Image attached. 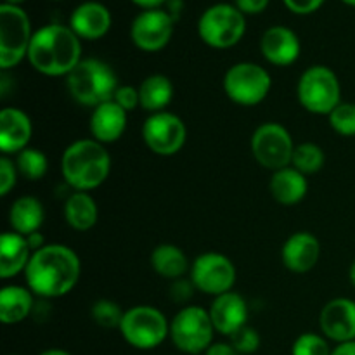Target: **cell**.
Instances as JSON below:
<instances>
[{"label": "cell", "mask_w": 355, "mask_h": 355, "mask_svg": "<svg viewBox=\"0 0 355 355\" xmlns=\"http://www.w3.org/2000/svg\"><path fill=\"white\" fill-rule=\"evenodd\" d=\"M31 21L26 10L19 6H0V68L2 71L14 68L28 58L31 38Z\"/></svg>", "instance_id": "9"}, {"label": "cell", "mask_w": 355, "mask_h": 355, "mask_svg": "<svg viewBox=\"0 0 355 355\" xmlns=\"http://www.w3.org/2000/svg\"><path fill=\"white\" fill-rule=\"evenodd\" d=\"M7 355H19V354H7Z\"/></svg>", "instance_id": "48"}, {"label": "cell", "mask_w": 355, "mask_h": 355, "mask_svg": "<svg viewBox=\"0 0 355 355\" xmlns=\"http://www.w3.org/2000/svg\"><path fill=\"white\" fill-rule=\"evenodd\" d=\"M189 276L198 291L215 298L232 291L238 279V270L229 257L217 252H207L194 259Z\"/></svg>", "instance_id": "12"}, {"label": "cell", "mask_w": 355, "mask_h": 355, "mask_svg": "<svg viewBox=\"0 0 355 355\" xmlns=\"http://www.w3.org/2000/svg\"><path fill=\"white\" fill-rule=\"evenodd\" d=\"M177 21L165 9L141 10L130 24V40L139 51L159 52L170 44Z\"/></svg>", "instance_id": "14"}, {"label": "cell", "mask_w": 355, "mask_h": 355, "mask_svg": "<svg viewBox=\"0 0 355 355\" xmlns=\"http://www.w3.org/2000/svg\"><path fill=\"white\" fill-rule=\"evenodd\" d=\"M33 250L28 238L14 231H6L0 238V277L12 279L26 270Z\"/></svg>", "instance_id": "22"}, {"label": "cell", "mask_w": 355, "mask_h": 355, "mask_svg": "<svg viewBox=\"0 0 355 355\" xmlns=\"http://www.w3.org/2000/svg\"><path fill=\"white\" fill-rule=\"evenodd\" d=\"M114 103L125 110L127 113L130 111H135L139 106H141V97H139V87L134 85H120L118 90L114 92L113 97Z\"/></svg>", "instance_id": "36"}, {"label": "cell", "mask_w": 355, "mask_h": 355, "mask_svg": "<svg viewBox=\"0 0 355 355\" xmlns=\"http://www.w3.org/2000/svg\"><path fill=\"white\" fill-rule=\"evenodd\" d=\"M208 312H210L215 331L227 338L248 324V304L234 290L215 297Z\"/></svg>", "instance_id": "19"}, {"label": "cell", "mask_w": 355, "mask_h": 355, "mask_svg": "<svg viewBox=\"0 0 355 355\" xmlns=\"http://www.w3.org/2000/svg\"><path fill=\"white\" fill-rule=\"evenodd\" d=\"M62 215L69 227L78 232H87L96 227L97 220H99V208H97L92 194L75 191L66 198Z\"/></svg>", "instance_id": "27"}, {"label": "cell", "mask_w": 355, "mask_h": 355, "mask_svg": "<svg viewBox=\"0 0 355 355\" xmlns=\"http://www.w3.org/2000/svg\"><path fill=\"white\" fill-rule=\"evenodd\" d=\"M82 59V40L68 24H45L33 33L28 61L40 75L66 78Z\"/></svg>", "instance_id": "2"}, {"label": "cell", "mask_w": 355, "mask_h": 355, "mask_svg": "<svg viewBox=\"0 0 355 355\" xmlns=\"http://www.w3.org/2000/svg\"><path fill=\"white\" fill-rule=\"evenodd\" d=\"M132 3H135L137 7H141L142 10L148 9H162L166 3V0H130Z\"/></svg>", "instance_id": "42"}, {"label": "cell", "mask_w": 355, "mask_h": 355, "mask_svg": "<svg viewBox=\"0 0 355 355\" xmlns=\"http://www.w3.org/2000/svg\"><path fill=\"white\" fill-rule=\"evenodd\" d=\"M229 343L241 355L255 354L260 349V335L255 328L246 324L245 328H241L234 335L229 336Z\"/></svg>", "instance_id": "34"}, {"label": "cell", "mask_w": 355, "mask_h": 355, "mask_svg": "<svg viewBox=\"0 0 355 355\" xmlns=\"http://www.w3.org/2000/svg\"><path fill=\"white\" fill-rule=\"evenodd\" d=\"M252 155L262 168L277 172L291 165L295 142L290 130L277 121L259 125L252 135Z\"/></svg>", "instance_id": "11"}, {"label": "cell", "mask_w": 355, "mask_h": 355, "mask_svg": "<svg viewBox=\"0 0 355 355\" xmlns=\"http://www.w3.org/2000/svg\"><path fill=\"white\" fill-rule=\"evenodd\" d=\"M322 335L336 345L355 340V300L338 297L329 300L319 315Z\"/></svg>", "instance_id": "15"}, {"label": "cell", "mask_w": 355, "mask_h": 355, "mask_svg": "<svg viewBox=\"0 0 355 355\" xmlns=\"http://www.w3.org/2000/svg\"><path fill=\"white\" fill-rule=\"evenodd\" d=\"M173 83L172 80L162 73L146 76L139 85V97H141V107L149 114L166 111L173 99Z\"/></svg>", "instance_id": "28"}, {"label": "cell", "mask_w": 355, "mask_h": 355, "mask_svg": "<svg viewBox=\"0 0 355 355\" xmlns=\"http://www.w3.org/2000/svg\"><path fill=\"white\" fill-rule=\"evenodd\" d=\"M118 76L113 66L103 59L83 58L76 68L66 76V89L80 106L97 107L113 101L118 90Z\"/></svg>", "instance_id": "4"}, {"label": "cell", "mask_w": 355, "mask_h": 355, "mask_svg": "<svg viewBox=\"0 0 355 355\" xmlns=\"http://www.w3.org/2000/svg\"><path fill=\"white\" fill-rule=\"evenodd\" d=\"M328 338L318 333H302L291 345V355H331Z\"/></svg>", "instance_id": "33"}, {"label": "cell", "mask_w": 355, "mask_h": 355, "mask_svg": "<svg viewBox=\"0 0 355 355\" xmlns=\"http://www.w3.org/2000/svg\"><path fill=\"white\" fill-rule=\"evenodd\" d=\"M321 259V243L312 232L298 231L284 241L281 260L290 272L305 274L314 269Z\"/></svg>", "instance_id": "20"}, {"label": "cell", "mask_w": 355, "mask_h": 355, "mask_svg": "<svg viewBox=\"0 0 355 355\" xmlns=\"http://www.w3.org/2000/svg\"><path fill=\"white\" fill-rule=\"evenodd\" d=\"M328 121L342 137H355V103H340L328 114Z\"/></svg>", "instance_id": "32"}, {"label": "cell", "mask_w": 355, "mask_h": 355, "mask_svg": "<svg viewBox=\"0 0 355 355\" xmlns=\"http://www.w3.org/2000/svg\"><path fill=\"white\" fill-rule=\"evenodd\" d=\"M324 163V151L315 142H302V144L295 146L291 166L304 173V175H314V173L321 172Z\"/></svg>", "instance_id": "30"}, {"label": "cell", "mask_w": 355, "mask_h": 355, "mask_svg": "<svg viewBox=\"0 0 355 355\" xmlns=\"http://www.w3.org/2000/svg\"><path fill=\"white\" fill-rule=\"evenodd\" d=\"M118 331L134 349L153 350L170 338V321L159 309L135 305L125 311Z\"/></svg>", "instance_id": "7"}, {"label": "cell", "mask_w": 355, "mask_h": 355, "mask_svg": "<svg viewBox=\"0 0 355 355\" xmlns=\"http://www.w3.org/2000/svg\"><path fill=\"white\" fill-rule=\"evenodd\" d=\"M19 173H17L16 163L10 156H0V194L7 196L16 187Z\"/></svg>", "instance_id": "35"}, {"label": "cell", "mask_w": 355, "mask_h": 355, "mask_svg": "<svg viewBox=\"0 0 355 355\" xmlns=\"http://www.w3.org/2000/svg\"><path fill=\"white\" fill-rule=\"evenodd\" d=\"M26 0H3V3H9V6H23Z\"/></svg>", "instance_id": "46"}, {"label": "cell", "mask_w": 355, "mask_h": 355, "mask_svg": "<svg viewBox=\"0 0 355 355\" xmlns=\"http://www.w3.org/2000/svg\"><path fill=\"white\" fill-rule=\"evenodd\" d=\"M182 7L184 2L182 0H166V3L163 6V9L170 14L175 21H179V17L182 16Z\"/></svg>", "instance_id": "41"}, {"label": "cell", "mask_w": 355, "mask_h": 355, "mask_svg": "<svg viewBox=\"0 0 355 355\" xmlns=\"http://www.w3.org/2000/svg\"><path fill=\"white\" fill-rule=\"evenodd\" d=\"M269 191L274 201H277L279 205H283V207H295V205L304 201V198L307 196V175L298 172L291 165L286 166V168H281L277 172H272Z\"/></svg>", "instance_id": "23"}, {"label": "cell", "mask_w": 355, "mask_h": 355, "mask_svg": "<svg viewBox=\"0 0 355 355\" xmlns=\"http://www.w3.org/2000/svg\"><path fill=\"white\" fill-rule=\"evenodd\" d=\"M82 274V262L76 252L61 243L42 246L33 252L24 270L26 286L44 300L61 298L73 291Z\"/></svg>", "instance_id": "1"}, {"label": "cell", "mask_w": 355, "mask_h": 355, "mask_svg": "<svg viewBox=\"0 0 355 355\" xmlns=\"http://www.w3.org/2000/svg\"><path fill=\"white\" fill-rule=\"evenodd\" d=\"M149 263L159 277L168 281L182 279L191 270V263L186 253L172 243H162L156 246L149 257Z\"/></svg>", "instance_id": "26"}, {"label": "cell", "mask_w": 355, "mask_h": 355, "mask_svg": "<svg viewBox=\"0 0 355 355\" xmlns=\"http://www.w3.org/2000/svg\"><path fill=\"white\" fill-rule=\"evenodd\" d=\"M260 52L267 62L279 68L295 64L302 54V44L298 35L291 28L276 24L263 31L260 38Z\"/></svg>", "instance_id": "16"}, {"label": "cell", "mask_w": 355, "mask_h": 355, "mask_svg": "<svg viewBox=\"0 0 355 355\" xmlns=\"http://www.w3.org/2000/svg\"><path fill=\"white\" fill-rule=\"evenodd\" d=\"M38 355H71V354L66 352V350H62V349H47Z\"/></svg>", "instance_id": "44"}, {"label": "cell", "mask_w": 355, "mask_h": 355, "mask_svg": "<svg viewBox=\"0 0 355 355\" xmlns=\"http://www.w3.org/2000/svg\"><path fill=\"white\" fill-rule=\"evenodd\" d=\"M14 163H16L19 177L30 180V182L44 179L49 172V159L45 153L37 148H30V146L14 156Z\"/></svg>", "instance_id": "29"}, {"label": "cell", "mask_w": 355, "mask_h": 355, "mask_svg": "<svg viewBox=\"0 0 355 355\" xmlns=\"http://www.w3.org/2000/svg\"><path fill=\"white\" fill-rule=\"evenodd\" d=\"M343 3H347V6H350V7H355V0H342Z\"/></svg>", "instance_id": "47"}, {"label": "cell", "mask_w": 355, "mask_h": 355, "mask_svg": "<svg viewBox=\"0 0 355 355\" xmlns=\"http://www.w3.org/2000/svg\"><path fill=\"white\" fill-rule=\"evenodd\" d=\"M35 309V295L30 288L9 284L0 291V321L3 324H19Z\"/></svg>", "instance_id": "25"}, {"label": "cell", "mask_w": 355, "mask_h": 355, "mask_svg": "<svg viewBox=\"0 0 355 355\" xmlns=\"http://www.w3.org/2000/svg\"><path fill=\"white\" fill-rule=\"evenodd\" d=\"M125 311L110 298H99L90 307V318L99 328L104 329H118L123 319Z\"/></svg>", "instance_id": "31"}, {"label": "cell", "mask_w": 355, "mask_h": 355, "mask_svg": "<svg viewBox=\"0 0 355 355\" xmlns=\"http://www.w3.org/2000/svg\"><path fill=\"white\" fill-rule=\"evenodd\" d=\"M111 24L113 16L110 9L97 0H87L73 9L68 26L80 40H101L110 33Z\"/></svg>", "instance_id": "17"}, {"label": "cell", "mask_w": 355, "mask_h": 355, "mask_svg": "<svg viewBox=\"0 0 355 355\" xmlns=\"http://www.w3.org/2000/svg\"><path fill=\"white\" fill-rule=\"evenodd\" d=\"M33 123L28 113L19 107H3L0 111V151L3 156H16L30 146Z\"/></svg>", "instance_id": "18"}, {"label": "cell", "mask_w": 355, "mask_h": 355, "mask_svg": "<svg viewBox=\"0 0 355 355\" xmlns=\"http://www.w3.org/2000/svg\"><path fill=\"white\" fill-rule=\"evenodd\" d=\"M297 97L305 111L328 116L342 103V85L331 68L314 64L305 69L298 78Z\"/></svg>", "instance_id": "6"}, {"label": "cell", "mask_w": 355, "mask_h": 355, "mask_svg": "<svg viewBox=\"0 0 355 355\" xmlns=\"http://www.w3.org/2000/svg\"><path fill=\"white\" fill-rule=\"evenodd\" d=\"M331 355H355V340L354 342H347V343H340L333 349Z\"/></svg>", "instance_id": "43"}, {"label": "cell", "mask_w": 355, "mask_h": 355, "mask_svg": "<svg viewBox=\"0 0 355 355\" xmlns=\"http://www.w3.org/2000/svg\"><path fill=\"white\" fill-rule=\"evenodd\" d=\"M127 111L121 110L114 101H107V103L94 107L92 113H90V135H92L94 141L104 146L113 144L123 137L125 130H127Z\"/></svg>", "instance_id": "21"}, {"label": "cell", "mask_w": 355, "mask_h": 355, "mask_svg": "<svg viewBox=\"0 0 355 355\" xmlns=\"http://www.w3.org/2000/svg\"><path fill=\"white\" fill-rule=\"evenodd\" d=\"M45 220V208L42 201L35 196H19L12 201L9 208L10 231L23 236L40 232Z\"/></svg>", "instance_id": "24"}, {"label": "cell", "mask_w": 355, "mask_h": 355, "mask_svg": "<svg viewBox=\"0 0 355 355\" xmlns=\"http://www.w3.org/2000/svg\"><path fill=\"white\" fill-rule=\"evenodd\" d=\"M270 0H234V6L245 16H257L269 7Z\"/></svg>", "instance_id": "39"}, {"label": "cell", "mask_w": 355, "mask_h": 355, "mask_svg": "<svg viewBox=\"0 0 355 355\" xmlns=\"http://www.w3.org/2000/svg\"><path fill=\"white\" fill-rule=\"evenodd\" d=\"M349 277H350V283H352V286L355 288V260H354L352 266H350V269H349Z\"/></svg>", "instance_id": "45"}, {"label": "cell", "mask_w": 355, "mask_h": 355, "mask_svg": "<svg viewBox=\"0 0 355 355\" xmlns=\"http://www.w3.org/2000/svg\"><path fill=\"white\" fill-rule=\"evenodd\" d=\"M222 87L232 103L252 107L267 99L272 89V76L257 62L241 61L225 71Z\"/></svg>", "instance_id": "10"}, {"label": "cell", "mask_w": 355, "mask_h": 355, "mask_svg": "<svg viewBox=\"0 0 355 355\" xmlns=\"http://www.w3.org/2000/svg\"><path fill=\"white\" fill-rule=\"evenodd\" d=\"M55 2H58V0H55Z\"/></svg>", "instance_id": "49"}, {"label": "cell", "mask_w": 355, "mask_h": 355, "mask_svg": "<svg viewBox=\"0 0 355 355\" xmlns=\"http://www.w3.org/2000/svg\"><path fill=\"white\" fill-rule=\"evenodd\" d=\"M324 2L326 0H283L286 9L293 14H298V16H307V14L315 12V10L321 9Z\"/></svg>", "instance_id": "37"}, {"label": "cell", "mask_w": 355, "mask_h": 355, "mask_svg": "<svg viewBox=\"0 0 355 355\" xmlns=\"http://www.w3.org/2000/svg\"><path fill=\"white\" fill-rule=\"evenodd\" d=\"M215 333L210 312L200 305H184L170 321V340L184 354H205Z\"/></svg>", "instance_id": "8"}, {"label": "cell", "mask_w": 355, "mask_h": 355, "mask_svg": "<svg viewBox=\"0 0 355 355\" xmlns=\"http://www.w3.org/2000/svg\"><path fill=\"white\" fill-rule=\"evenodd\" d=\"M142 141L146 148L158 156L177 155L187 141V127L180 116L170 111H159L146 118L142 125Z\"/></svg>", "instance_id": "13"}, {"label": "cell", "mask_w": 355, "mask_h": 355, "mask_svg": "<svg viewBox=\"0 0 355 355\" xmlns=\"http://www.w3.org/2000/svg\"><path fill=\"white\" fill-rule=\"evenodd\" d=\"M193 290H196L193 284V281H186L182 277V279H177L173 281L172 284V298L177 302V304H186L187 300L191 298V295H193Z\"/></svg>", "instance_id": "38"}, {"label": "cell", "mask_w": 355, "mask_h": 355, "mask_svg": "<svg viewBox=\"0 0 355 355\" xmlns=\"http://www.w3.org/2000/svg\"><path fill=\"white\" fill-rule=\"evenodd\" d=\"M110 173V153L92 137L71 142L61 156V175L73 191L90 193L103 186Z\"/></svg>", "instance_id": "3"}, {"label": "cell", "mask_w": 355, "mask_h": 355, "mask_svg": "<svg viewBox=\"0 0 355 355\" xmlns=\"http://www.w3.org/2000/svg\"><path fill=\"white\" fill-rule=\"evenodd\" d=\"M246 33V16L234 3H214L198 19V35L205 45L225 51L241 42Z\"/></svg>", "instance_id": "5"}, {"label": "cell", "mask_w": 355, "mask_h": 355, "mask_svg": "<svg viewBox=\"0 0 355 355\" xmlns=\"http://www.w3.org/2000/svg\"><path fill=\"white\" fill-rule=\"evenodd\" d=\"M205 355H241V354H239L229 342H217V343H211L210 349L205 352Z\"/></svg>", "instance_id": "40"}]
</instances>
